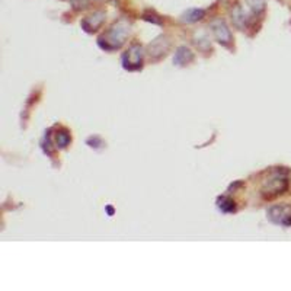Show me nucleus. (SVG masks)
I'll return each mask as SVG.
<instances>
[{"label": "nucleus", "instance_id": "obj_1", "mask_svg": "<svg viewBox=\"0 0 291 291\" xmlns=\"http://www.w3.org/2000/svg\"><path fill=\"white\" fill-rule=\"evenodd\" d=\"M130 34V24L128 21L125 19H120L117 21L105 35H102L99 38V46L102 50H107V51H112V50H117L123 46Z\"/></svg>", "mask_w": 291, "mask_h": 291}, {"label": "nucleus", "instance_id": "obj_2", "mask_svg": "<svg viewBox=\"0 0 291 291\" xmlns=\"http://www.w3.org/2000/svg\"><path fill=\"white\" fill-rule=\"evenodd\" d=\"M288 170L281 168L279 170H275L265 182L262 185V195L265 198H275L278 195L284 194L288 189Z\"/></svg>", "mask_w": 291, "mask_h": 291}, {"label": "nucleus", "instance_id": "obj_3", "mask_svg": "<svg viewBox=\"0 0 291 291\" xmlns=\"http://www.w3.org/2000/svg\"><path fill=\"white\" fill-rule=\"evenodd\" d=\"M268 218L278 226H291V204H278L268 210Z\"/></svg>", "mask_w": 291, "mask_h": 291}, {"label": "nucleus", "instance_id": "obj_4", "mask_svg": "<svg viewBox=\"0 0 291 291\" xmlns=\"http://www.w3.org/2000/svg\"><path fill=\"white\" fill-rule=\"evenodd\" d=\"M123 64L124 69L127 70H138L141 69V64H143V50L141 47L134 44L131 46L127 53L123 56Z\"/></svg>", "mask_w": 291, "mask_h": 291}, {"label": "nucleus", "instance_id": "obj_5", "mask_svg": "<svg viewBox=\"0 0 291 291\" xmlns=\"http://www.w3.org/2000/svg\"><path fill=\"white\" fill-rule=\"evenodd\" d=\"M211 31H213V35H214V38L217 40V43L218 44H221V46H230V43L233 41V35H231V32H230L229 27L224 24V21H214V22H211Z\"/></svg>", "mask_w": 291, "mask_h": 291}, {"label": "nucleus", "instance_id": "obj_6", "mask_svg": "<svg viewBox=\"0 0 291 291\" xmlns=\"http://www.w3.org/2000/svg\"><path fill=\"white\" fill-rule=\"evenodd\" d=\"M104 22H105V12L98 11L82 21V28L86 32H95L102 27Z\"/></svg>", "mask_w": 291, "mask_h": 291}, {"label": "nucleus", "instance_id": "obj_7", "mask_svg": "<svg viewBox=\"0 0 291 291\" xmlns=\"http://www.w3.org/2000/svg\"><path fill=\"white\" fill-rule=\"evenodd\" d=\"M169 47H170V41H168V38L166 37H159L149 46V54L153 59H159V57L166 54Z\"/></svg>", "mask_w": 291, "mask_h": 291}, {"label": "nucleus", "instance_id": "obj_8", "mask_svg": "<svg viewBox=\"0 0 291 291\" xmlns=\"http://www.w3.org/2000/svg\"><path fill=\"white\" fill-rule=\"evenodd\" d=\"M230 16H231V22L236 28L239 30H245L247 22H249V18L247 14L243 11V8L240 5H234L230 11Z\"/></svg>", "mask_w": 291, "mask_h": 291}, {"label": "nucleus", "instance_id": "obj_9", "mask_svg": "<svg viewBox=\"0 0 291 291\" xmlns=\"http://www.w3.org/2000/svg\"><path fill=\"white\" fill-rule=\"evenodd\" d=\"M192 60H194V54L186 47H179L175 53V57H173V63L176 66H185V64L192 62Z\"/></svg>", "mask_w": 291, "mask_h": 291}, {"label": "nucleus", "instance_id": "obj_10", "mask_svg": "<svg viewBox=\"0 0 291 291\" xmlns=\"http://www.w3.org/2000/svg\"><path fill=\"white\" fill-rule=\"evenodd\" d=\"M205 16V11L204 9H198V8H194V9H188L182 15V22L186 24H194V22H198L202 18Z\"/></svg>", "mask_w": 291, "mask_h": 291}, {"label": "nucleus", "instance_id": "obj_11", "mask_svg": "<svg viewBox=\"0 0 291 291\" xmlns=\"http://www.w3.org/2000/svg\"><path fill=\"white\" fill-rule=\"evenodd\" d=\"M217 205L223 213H233L236 211V202L229 197H220L217 199Z\"/></svg>", "mask_w": 291, "mask_h": 291}, {"label": "nucleus", "instance_id": "obj_12", "mask_svg": "<svg viewBox=\"0 0 291 291\" xmlns=\"http://www.w3.org/2000/svg\"><path fill=\"white\" fill-rule=\"evenodd\" d=\"M56 143H57V147H60V149L67 147L69 143H70V134H69V131H66V130L57 131V134H56Z\"/></svg>", "mask_w": 291, "mask_h": 291}, {"label": "nucleus", "instance_id": "obj_13", "mask_svg": "<svg viewBox=\"0 0 291 291\" xmlns=\"http://www.w3.org/2000/svg\"><path fill=\"white\" fill-rule=\"evenodd\" d=\"M246 5L249 6V9L255 15H259L265 11V2L263 0H246Z\"/></svg>", "mask_w": 291, "mask_h": 291}, {"label": "nucleus", "instance_id": "obj_14", "mask_svg": "<svg viewBox=\"0 0 291 291\" xmlns=\"http://www.w3.org/2000/svg\"><path fill=\"white\" fill-rule=\"evenodd\" d=\"M105 210H107V213L109 215H112L114 214V208H112V207H107V208H105Z\"/></svg>", "mask_w": 291, "mask_h": 291}]
</instances>
